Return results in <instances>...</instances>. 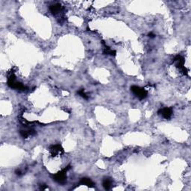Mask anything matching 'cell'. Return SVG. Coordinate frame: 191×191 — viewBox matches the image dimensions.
I'll return each instance as SVG.
<instances>
[{
	"label": "cell",
	"mask_w": 191,
	"mask_h": 191,
	"mask_svg": "<svg viewBox=\"0 0 191 191\" xmlns=\"http://www.w3.org/2000/svg\"><path fill=\"white\" fill-rule=\"evenodd\" d=\"M47 188L48 187L45 185H43L42 186H40V190H46V189H47Z\"/></svg>",
	"instance_id": "obj_15"
},
{
	"label": "cell",
	"mask_w": 191,
	"mask_h": 191,
	"mask_svg": "<svg viewBox=\"0 0 191 191\" xmlns=\"http://www.w3.org/2000/svg\"><path fill=\"white\" fill-rule=\"evenodd\" d=\"M158 113L162 116V117L164 118V119H169L172 117L173 111H172V108H163L158 110Z\"/></svg>",
	"instance_id": "obj_6"
},
{
	"label": "cell",
	"mask_w": 191,
	"mask_h": 191,
	"mask_svg": "<svg viewBox=\"0 0 191 191\" xmlns=\"http://www.w3.org/2000/svg\"><path fill=\"white\" fill-rule=\"evenodd\" d=\"M7 85L8 87L13 89L17 90L19 91H25L27 88L24 86L21 82H19L16 80V76L14 75V71H11L8 75V81H7Z\"/></svg>",
	"instance_id": "obj_1"
},
{
	"label": "cell",
	"mask_w": 191,
	"mask_h": 191,
	"mask_svg": "<svg viewBox=\"0 0 191 191\" xmlns=\"http://www.w3.org/2000/svg\"><path fill=\"white\" fill-rule=\"evenodd\" d=\"M80 183H81V185H86V186L89 187H94V186H95V184L93 183V182L91 180L90 178H82L81 179Z\"/></svg>",
	"instance_id": "obj_9"
},
{
	"label": "cell",
	"mask_w": 191,
	"mask_h": 191,
	"mask_svg": "<svg viewBox=\"0 0 191 191\" xmlns=\"http://www.w3.org/2000/svg\"><path fill=\"white\" fill-rule=\"evenodd\" d=\"M77 93H78L79 95H81V96L83 98V99H86V100H88V98H89V97H88V95H87L86 93H85V90H84V89H80L79 90H78Z\"/></svg>",
	"instance_id": "obj_12"
},
{
	"label": "cell",
	"mask_w": 191,
	"mask_h": 191,
	"mask_svg": "<svg viewBox=\"0 0 191 191\" xmlns=\"http://www.w3.org/2000/svg\"><path fill=\"white\" fill-rule=\"evenodd\" d=\"M173 63L175 64V67L180 70L181 73L184 74L185 75H187L188 70L186 67H185V58L180 55L175 56L172 60Z\"/></svg>",
	"instance_id": "obj_3"
},
{
	"label": "cell",
	"mask_w": 191,
	"mask_h": 191,
	"mask_svg": "<svg viewBox=\"0 0 191 191\" xmlns=\"http://www.w3.org/2000/svg\"><path fill=\"white\" fill-rule=\"evenodd\" d=\"M62 10H63V7L60 3L53 4V5H51L50 6V11L54 15L60 13Z\"/></svg>",
	"instance_id": "obj_7"
},
{
	"label": "cell",
	"mask_w": 191,
	"mask_h": 191,
	"mask_svg": "<svg viewBox=\"0 0 191 191\" xmlns=\"http://www.w3.org/2000/svg\"><path fill=\"white\" fill-rule=\"evenodd\" d=\"M15 173H16V175H18V176H21V175H22V172H21V171L19 170V169H17V170L15 171Z\"/></svg>",
	"instance_id": "obj_14"
},
{
	"label": "cell",
	"mask_w": 191,
	"mask_h": 191,
	"mask_svg": "<svg viewBox=\"0 0 191 191\" xmlns=\"http://www.w3.org/2000/svg\"><path fill=\"white\" fill-rule=\"evenodd\" d=\"M131 90L140 100L146 99L148 95V92L144 88L136 86V85H133V86L131 87Z\"/></svg>",
	"instance_id": "obj_4"
},
{
	"label": "cell",
	"mask_w": 191,
	"mask_h": 191,
	"mask_svg": "<svg viewBox=\"0 0 191 191\" xmlns=\"http://www.w3.org/2000/svg\"><path fill=\"white\" fill-rule=\"evenodd\" d=\"M19 134L22 136L23 138H28L30 136H33L36 134V131H35L34 129H28V130H20L19 131Z\"/></svg>",
	"instance_id": "obj_8"
},
{
	"label": "cell",
	"mask_w": 191,
	"mask_h": 191,
	"mask_svg": "<svg viewBox=\"0 0 191 191\" xmlns=\"http://www.w3.org/2000/svg\"><path fill=\"white\" fill-rule=\"evenodd\" d=\"M148 36L149 37H151V38H154V37H155V34H154L153 32H149V33L148 34Z\"/></svg>",
	"instance_id": "obj_13"
},
{
	"label": "cell",
	"mask_w": 191,
	"mask_h": 191,
	"mask_svg": "<svg viewBox=\"0 0 191 191\" xmlns=\"http://www.w3.org/2000/svg\"><path fill=\"white\" fill-rule=\"evenodd\" d=\"M71 168V166L68 165L67 167H65L62 170L58 172L57 173L55 174L52 175L53 180L55 181L56 182L59 184H64L67 182V171L70 170Z\"/></svg>",
	"instance_id": "obj_2"
},
{
	"label": "cell",
	"mask_w": 191,
	"mask_h": 191,
	"mask_svg": "<svg viewBox=\"0 0 191 191\" xmlns=\"http://www.w3.org/2000/svg\"><path fill=\"white\" fill-rule=\"evenodd\" d=\"M102 43H103V45L105 46V49H104L103 50V53L105 55H111V56H115L116 55V51L115 50H111V48L109 47V46H107L106 45H105V42L102 41Z\"/></svg>",
	"instance_id": "obj_10"
},
{
	"label": "cell",
	"mask_w": 191,
	"mask_h": 191,
	"mask_svg": "<svg viewBox=\"0 0 191 191\" xmlns=\"http://www.w3.org/2000/svg\"><path fill=\"white\" fill-rule=\"evenodd\" d=\"M103 187L105 190H110L111 187V180L110 178H105V180L103 181Z\"/></svg>",
	"instance_id": "obj_11"
},
{
	"label": "cell",
	"mask_w": 191,
	"mask_h": 191,
	"mask_svg": "<svg viewBox=\"0 0 191 191\" xmlns=\"http://www.w3.org/2000/svg\"><path fill=\"white\" fill-rule=\"evenodd\" d=\"M50 152L52 157L57 156L58 154H64V150L61 145L60 144H56V145H52L50 147Z\"/></svg>",
	"instance_id": "obj_5"
}]
</instances>
